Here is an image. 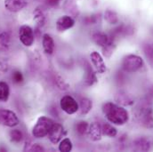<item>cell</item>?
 Instances as JSON below:
<instances>
[{"label":"cell","instance_id":"4316f807","mask_svg":"<svg viewBox=\"0 0 153 152\" xmlns=\"http://www.w3.org/2000/svg\"><path fill=\"white\" fill-rule=\"evenodd\" d=\"M115 49H116V41L110 38L109 42L104 46L102 47L103 56L107 57V58H110L113 54Z\"/></svg>","mask_w":153,"mask_h":152},{"label":"cell","instance_id":"836d02e7","mask_svg":"<svg viewBox=\"0 0 153 152\" xmlns=\"http://www.w3.org/2000/svg\"><path fill=\"white\" fill-rule=\"evenodd\" d=\"M28 151H35V152H43L45 151V148L40 145L39 143H31V145L30 146Z\"/></svg>","mask_w":153,"mask_h":152},{"label":"cell","instance_id":"3957f363","mask_svg":"<svg viewBox=\"0 0 153 152\" xmlns=\"http://www.w3.org/2000/svg\"><path fill=\"white\" fill-rule=\"evenodd\" d=\"M53 124H54V121L52 118L45 116H40L32 129L33 137L37 139H42L47 136Z\"/></svg>","mask_w":153,"mask_h":152},{"label":"cell","instance_id":"9a60e30c","mask_svg":"<svg viewBox=\"0 0 153 152\" xmlns=\"http://www.w3.org/2000/svg\"><path fill=\"white\" fill-rule=\"evenodd\" d=\"M88 138L93 142L101 141L102 133V125L99 122H92L89 124V128L87 132Z\"/></svg>","mask_w":153,"mask_h":152},{"label":"cell","instance_id":"44dd1931","mask_svg":"<svg viewBox=\"0 0 153 152\" xmlns=\"http://www.w3.org/2000/svg\"><path fill=\"white\" fill-rule=\"evenodd\" d=\"M92 40L93 42L98 45V46H104L110 40V37L109 35L103 33V32H101V31H96L94 33H93L92 35Z\"/></svg>","mask_w":153,"mask_h":152},{"label":"cell","instance_id":"30bf717a","mask_svg":"<svg viewBox=\"0 0 153 152\" xmlns=\"http://www.w3.org/2000/svg\"><path fill=\"white\" fill-rule=\"evenodd\" d=\"M134 32V29L131 25H126V24H120L119 26H117L111 32V35L109 36L111 39L117 40L119 38H124L127 36L133 35Z\"/></svg>","mask_w":153,"mask_h":152},{"label":"cell","instance_id":"6da1fadb","mask_svg":"<svg viewBox=\"0 0 153 152\" xmlns=\"http://www.w3.org/2000/svg\"><path fill=\"white\" fill-rule=\"evenodd\" d=\"M102 110L107 120L116 125H124L129 120L128 111L117 103L105 102L102 107Z\"/></svg>","mask_w":153,"mask_h":152},{"label":"cell","instance_id":"2e32d148","mask_svg":"<svg viewBox=\"0 0 153 152\" xmlns=\"http://www.w3.org/2000/svg\"><path fill=\"white\" fill-rule=\"evenodd\" d=\"M4 8L11 13L21 12L26 5V0H4Z\"/></svg>","mask_w":153,"mask_h":152},{"label":"cell","instance_id":"603a6c76","mask_svg":"<svg viewBox=\"0 0 153 152\" xmlns=\"http://www.w3.org/2000/svg\"><path fill=\"white\" fill-rule=\"evenodd\" d=\"M102 135L110 138L116 137L117 134V131L116 127L113 126V124L111 125V123H103L102 125Z\"/></svg>","mask_w":153,"mask_h":152},{"label":"cell","instance_id":"e575fe53","mask_svg":"<svg viewBox=\"0 0 153 152\" xmlns=\"http://www.w3.org/2000/svg\"><path fill=\"white\" fill-rule=\"evenodd\" d=\"M62 0H45V6L48 8H54L57 7L61 4Z\"/></svg>","mask_w":153,"mask_h":152},{"label":"cell","instance_id":"f1b7e54d","mask_svg":"<svg viewBox=\"0 0 153 152\" xmlns=\"http://www.w3.org/2000/svg\"><path fill=\"white\" fill-rule=\"evenodd\" d=\"M101 14L100 13H93L89 14L83 18V23L85 25H96L101 22Z\"/></svg>","mask_w":153,"mask_h":152},{"label":"cell","instance_id":"8fae6325","mask_svg":"<svg viewBox=\"0 0 153 152\" xmlns=\"http://www.w3.org/2000/svg\"><path fill=\"white\" fill-rule=\"evenodd\" d=\"M83 66L85 72L83 77V84L85 86H92L98 81L96 76V71L92 68L91 64L88 62H85Z\"/></svg>","mask_w":153,"mask_h":152},{"label":"cell","instance_id":"d6a6232c","mask_svg":"<svg viewBox=\"0 0 153 152\" xmlns=\"http://www.w3.org/2000/svg\"><path fill=\"white\" fill-rule=\"evenodd\" d=\"M12 79L15 84H21L23 82V75L20 70H14L12 74Z\"/></svg>","mask_w":153,"mask_h":152},{"label":"cell","instance_id":"7402d4cb","mask_svg":"<svg viewBox=\"0 0 153 152\" xmlns=\"http://www.w3.org/2000/svg\"><path fill=\"white\" fill-rule=\"evenodd\" d=\"M103 18L105 22H107L111 25H117L119 22V18H118L117 13L114 10H111V9L105 10L103 13Z\"/></svg>","mask_w":153,"mask_h":152},{"label":"cell","instance_id":"d6986e66","mask_svg":"<svg viewBox=\"0 0 153 152\" xmlns=\"http://www.w3.org/2000/svg\"><path fill=\"white\" fill-rule=\"evenodd\" d=\"M115 101L121 106H132L134 104V100L123 91H119L115 94Z\"/></svg>","mask_w":153,"mask_h":152},{"label":"cell","instance_id":"5bb4252c","mask_svg":"<svg viewBox=\"0 0 153 152\" xmlns=\"http://www.w3.org/2000/svg\"><path fill=\"white\" fill-rule=\"evenodd\" d=\"M62 9L68 15L74 19L80 16V9L76 0H64L62 2Z\"/></svg>","mask_w":153,"mask_h":152},{"label":"cell","instance_id":"8d00e7d4","mask_svg":"<svg viewBox=\"0 0 153 152\" xmlns=\"http://www.w3.org/2000/svg\"><path fill=\"white\" fill-rule=\"evenodd\" d=\"M36 1H38V0H36Z\"/></svg>","mask_w":153,"mask_h":152},{"label":"cell","instance_id":"484cf974","mask_svg":"<svg viewBox=\"0 0 153 152\" xmlns=\"http://www.w3.org/2000/svg\"><path fill=\"white\" fill-rule=\"evenodd\" d=\"M9 138H10L11 142L17 144V143H20L22 142L24 135H23V133L22 132V130L15 128V129H12L9 132Z\"/></svg>","mask_w":153,"mask_h":152},{"label":"cell","instance_id":"7a4b0ae2","mask_svg":"<svg viewBox=\"0 0 153 152\" xmlns=\"http://www.w3.org/2000/svg\"><path fill=\"white\" fill-rule=\"evenodd\" d=\"M135 116L140 125L147 129L153 128V110L148 102H143L137 107Z\"/></svg>","mask_w":153,"mask_h":152},{"label":"cell","instance_id":"d4e9b609","mask_svg":"<svg viewBox=\"0 0 153 152\" xmlns=\"http://www.w3.org/2000/svg\"><path fill=\"white\" fill-rule=\"evenodd\" d=\"M88 128H89V124L87 121H85V120H80L76 122L74 125V130L76 133V134L79 136H84L87 134Z\"/></svg>","mask_w":153,"mask_h":152},{"label":"cell","instance_id":"e0dca14e","mask_svg":"<svg viewBox=\"0 0 153 152\" xmlns=\"http://www.w3.org/2000/svg\"><path fill=\"white\" fill-rule=\"evenodd\" d=\"M133 148L136 151H149L152 148V142L146 137H138L133 142Z\"/></svg>","mask_w":153,"mask_h":152},{"label":"cell","instance_id":"83f0119b","mask_svg":"<svg viewBox=\"0 0 153 152\" xmlns=\"http://www.w3.org/2000/svg\"><path fill=\"white\" fill-rule=\"evenodd\" d=\"M10 96L9 85L4 81H0V102H7Z\"/></svg>","mask_w":153,"mask_h":152},{"label":"cell","instance_id":"9c48e42d","mask_svg":"<svg viewBox=\"0 0 153 152\" xmlns=\"http://www.w3.org/2000/svg\"><path fill=\"white\" fill-rule=\"evenodd\" d=\"M76 24V21L71 16L65 14L59 17L55 22V28L59 32H65L72 29Z\"/></svg>","mask_w":153,"mask_h":152},{"label":"cell","instance_id":"8992f818","mask_svg":"<svg viewBox=\"0 0 153 152\" xmlns=\"http://www.w3.org/2000/svg\"><path fill=\"white\" fill-rule=\"evenodd\" d=\"M60 107L66 114L73 115L78 111V102L71 95H64L60 100Z\"/></svg>","mask_w":153,"mask_h":152},{"label":"cell","instance_id":"277c9868","mask_svg":"<svg viewBox=\"0 0 153 152\" xmlns=\"http://www.w3.org/2000/svg\"><path fill=\"white\" fill-rule=\"evenodd\" d=\"M143 66V60L136 54H127L122 60V69L125 72L134 73Z\"/></svg>","mask_w":153,"mask_h":152},{"label":"cell","instance_id":"cb8c5ba5","mask_svg":"<svg viewBox=\"0 0 153 152\" xmlns=\"http://www.w3.org/2000/svg\"><path fill=\"white\" fill-rule=\"evenodd\" d=\"M11 44V36L8 32L0 33V52L5 53L8 51Z\"/></svg>","mask_w":153,"mask_h":152},{"label":"cell","instance_id":"ac0fdd59","mask_svg":"<svg viewBox=\"0 0 153 152\" xmlns=\"http://www.w3.org/2000/svg\"><path fill=\"white\" fill-rule=\"evenodd\" d=\"M93 109V102L87 97H82L78 102V111L77 114L80 116H86Z\"/></svg>","mask_w":153,"mask_h":152},{"label":"cell","instance_id":"d590c367","mask_svg":"<svg viewBox=\"0 0 153 152\" xmlns=\"http://www.w3.org/2000/svg\"><path fill=\"white\" fill-rule=\"evenodd\" d=\"M149 96H153V86H152L151 89H150V94H149Z\"/></svg>","mask_w":153,"mask_h":152},{"label":"cell","instance_id":"52a82bcc","mask_svg":"<svg viewBox=\"0 0 153 152\" xmlns=\"http://www.w3.org/2000/svg\"><path fill=\"white\" fill-rule=\"evenodd\" d=\"M19 38L21 43L26 46H31L35 42V33L29 25H22L19 29Z\"/></svg>","mask_w":153,"mask_h":152},{"label":"cell","instance_id":"7c38bea8","mask_svg":"<svg viewBox=\"0 0 153 152\" xmlns=\"http://www.w3.org/2000/svg\"><path fill=\"white\" fill-rule=\"evenodd\" d=\"M48 19L47 7L39 5L33 12V20L38 28H42L45 25Z\"/></svg>","mask_w":153,"mask_h":152},{"label":"cell","instance_id":"5b68a950","mask_svg":"<svg viewBox=\"0 0 153 152\" xmlns=\"http://www.w3.org/2000/svg\"><path fill=\"white\" fill-rule=\"evenodd\" d=\"M20 119L15 112L6 109H0V125L7 127H14L18 125Z\"/></svg>","mask_w":153,"mask_h":152},{"label":"cell","instance_id":"ffe728a7","mask_svg":"<svg viewBox=\"0 0 153 152\" xmlns=\"http://www.w3.org/2000/svg\"><path fill=\"white\" fill-rule=\"evenodd\" d=\"M42 45H43V49L45 51V53L46 54L52 55L54 52L55 49V44H54V40L52 38L51 35L49 34H44L42 37Z\"/></svg>","mask_w":153,"mask_h":152},{"label":"cell","instance_id":"ba28073f","mask_svg":"<svg viewBox=\"0 0 153 152\" xmlns=\"http://www.w3.org/2000/svg\"><path fill=\"white\" fill-rule=\"evenodd\" d=\"M65 133H66V131H65L63 125L60 123L54 122V124L53 125L47 136H48L49 141L53 144H58L61 142V140L62 139V137L65 135Z\"/></svg>","mask_w":153,"mask_h":152},{"label":"cell","instance_id":"4fadbf2b","mask_svg":"<svg viewBox=\"0 0 153 152\" xmlns=\"http://www.w3.org/2000/svg\"><path fill=\"white\" fill-rule=\"evenodd\" d=\"M90 59H91V62L93 64V66L95 69V71L100 73V74H103L106 72V65L105 62L102 59V56L96 51H94L91 53L90 54Z\"/></svg>","mask_w":153,"mask_h":152},{"label":"cell","instance_id":"4dcf8cb0","mask_svg":"<svg viewBox=\"0 0 153 152\" xmlns=\"http://www.w3.org/2000/svg\"><path fill=\"white\" fill-rule=\"evenodd\" d=\"M54 83H55V85L57 86V88H59L60 90L67 91L70 89V85L68 84V82L60 75H57L55 76Z\"/></svg>","mask_w":153,"mask_h":152},{"label":"cell","instance_id":"f546056e","mask_svg":"<svg viewBox=\"0 0 153 152\" xmlns=\"http://www.w3.org/2000/svg\"><path fill=\"white\" fill-rule=\"evenodd\" d=\"M59 151L62 152H71L73 149V143L70 138L62 139L58 146Z\"/></svg>","mask_w":153,"mask_h":152},{"label":"cell","instance_id":"1f68e13d","mask_svg":"<svg viewBox=\"0 0 153 152\" xmlns=\"http://www.w3.org/2000/svg\"><path fill=\"white\" fill-rule=\"evenodd\" d=\"M143 53H144L145 57L147 58L149 63L153 67V43H149V44H144Z\"/></svg>","mask_w":153,"mask_h":152}]
</instances>
